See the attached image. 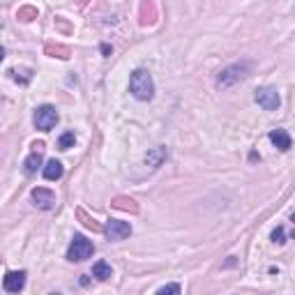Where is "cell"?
Wrapping results in <instances>:
<instances>
[{"label": "cell", "instance_id": "1", "mask_svg": "<svg viewBox=\"0 0 295 295\" xmlns=\"http://www.w3.org/2000/svg\"><path fill=\"white\" fill-rule=\"evenodd\" d=\"M129 92H132L136 99L141 102H150L152 95H155V83H152V76L145 69H136L129 76Z\"/></svg>", "mask_w": 295, "mask_h": 295}, {"label": "cell", "instance_id": "2", "mask_svg": "<svg viewBox=\"0 0 295 295\" xmlns=\"http://www.w3.org/2000/svg\"><path fill=\"white\" fill-rule=\"evenodd\" d=\"M249 67H252L249 62H240V65H231L226 69H222L217 76V85L219 88H231L233 83H238V81H242V78L247 76Z\"/></svg>", "mask_w": 295, "mask_h": 295}, {"label": "cell", "instance_id": "3", "mask_svg": "<svg viewBox=\"0 0 295 295\" xmlns=\"http://www.w3.org/2000/svg\"><path fill=\"white\" fill-rule=\"evenodd\" d=\"M92 252H95V247H92V242L85 238V235H74L72 238V245H69V249H67V259L69 261H85L90 259Z\"/></svg>", "mask_w": 295, "mask_h": 295}, {"label": "cell", "instance_id": "4", "mask_svg": "<svg viewBox=\"0 0 295 295\" xmlns=\"http://www.w3.org/2000/svg\"><path fill=\"white\" fill-rule=\"evenodd\" d=\"M32 122H35L37 129L48 132V129H53L55 122H58V111H55L53 106L44 104V106H39V109L35 111V115H32Z\"/></svg>", "mask_w": 295, "mask_h": 295}, {"label": "cell", "instance_id": "5", "mask_svg": "<svg viewBox=\"0 0 295 295\" xmlns=\"http://www.w3.org/2000/svg\"><path fill=\"white\" fill-rule=\"evenodd\" d=\"M256 104L263 106L265 111H277L282 99H279V92L275 88H259L256 90Z\"/></svg>", "mask_w": 295, "mask_h": 295}, {"label": "cell", "instance_id": "6", "mask_svg": "<svg viewBox=\"0 0 295 295\" xmlns=\"http://www.w3.org/2000/svg\"><path fill=\"white\" fill-rule=\"evenodd\" d=\"M30 199L39 210H51L55 205V194L51 189H46V187H35L30 192Z\"/></svg>", "mask_w": 295, "mask_h": 295}, {"label": "cell", "instance_id": "7", "mask_svg": "<svg viewBox=\"0 0 295 295\" xmlns=\"http://www.w3.org/2000/svg\"><path fill=\"white\" fill-rule=\"evenodd\" d=\"M104 233L109 235V240H125L132 235V226L127 222H120V219H111L104 226Z\"/></svg>", "mask_w": 295, "mask_h": 295}, {"label": "cell", "instance_id": "8", "mask_svg": "<svg viewBox=\"0 0 295 295\" xmlns=\"http://www.w3.org/2000/svg\"><path fill=\"white\" fill-rule=\"evenodd\" d=\"M2 286H5L7 293H18L25 286V272H7L5 279H2Z\"/></svg>", "mask_w": 295, "mask_h": 295}, {"label": "cell", "instance_id": "9", "mask_svg": "<svg viewBox=\"0 0 295 295\" xmlns=\"http://www.w3.org/2000/svg\"><path fill=\"white\" fill-rule=\"evenodd\" d=\"M270 141L277 145L282 152L291 150V136H289L286 129H272V132H270Z\"/></svg>", "mask_w": 295, "mask_h": 295}, {"label": "cell", "instance_id": "10", "mask_svg": "<svg viewBox=\"0 0 295 295\" xmlns=\"http://www.w3.org/2000/svg\"><path fill=\"white\" fill-rule=\"evenodd\" d=\"M155 18H157L155 0H143V2H141V25L155 23Z\"/></svg>", "mask_w": 295, "mask_h": 295}, {"label": "cell", "instance_id": "11", "mask_svg": "<svg viewBox=\"0 0 295 295\" xmlns=\"http://www.w3.org/2000/svg\"><path fill=\"white\" fill-rule=\"evenodd\" d=\"M62 173H65V169H62V164L58 162V159H51V162L44 166V178H46V180H60Z\"/></svg>", "mask_w": 295, "mask_h": 295}, {"label": "cell", "instance_id": "12", "mask_svg": "<svg viewBox=\"0 0 295 295\" xmlns=\"http://www.w3.org/2000/svg\"><path fill=\"white\" fill-rule=\"evenodd\" d=\"M113 208H118V210H127V212H139V205H136V201L134 199H129V196H115L113 199Z\"/></svg>", "mask_w": 295, "mask_h": 295}, {"label": "cell", "instance_id": "13", "mask_svg": "<svg viewBox=\"0 0 295 295\" xmlns=\"http://www.w3.org/2000/svg\"><path fill=\"white\" fill-rule=\"evenodd\" d=\"M111 275H113V270H111V265L106 263V261H97V263L92 265V277H97L99 282L111 279Z\"/></svg>", "mask_w": 295, "mask_h": 295}, {"label": "cell", "instance_id": "14", "mask_svg": "<svg viewBox=\"0 0 295 295\" xmlns=\"http://www.w3.org/2000/svg\"><path fill=\"white\" fill-rule=\"evenodd\" d=\"M44 51H46V55H53V58H62V60H67V58L72 55L69 46H62V44H46V46H44Z\"/></svg>", "mask_w": 295, "mask_h": 295}, {"label": "cell", "instance_id": "15", "mask_svg": "<svg viewBox=\"0 0 295 295\" xmlns=\"http://www.w3.org/2000/svg\"><path fill=\"white\" fill-rule=\"evenodd\" d=\"M76 217L81 219V222H83V226H85V229L95 231V233H104V226H102V224H97L92 217H88V215H85V210H83V208H78V210H76Z\"/></svg>", "mask_w": 295, "mask_h": 295}, {"label": "cell", "instance_id": "16", "mask_svg": "<svg viewBox=\"0 0 295 295\" xmlns=\"http://www.w3.org/2000/svg\"><path fill=\"white\" fill-rule=\"evenodd\" d=\"M39 166H42V152H37V150H35V152H32V155L23 162V169H25V173H35Z\"/></svg>", "mask_w": 295, "mask_h": 295}, {"label": "cell", "instance_id": "17", "mask_svg": "<svg viewBox=\"0 0 295 295\" xmlns=\"http://www.w3.org/2000/svg\"><path fill=\"white\" fill-rule=\"evenodd\" d=\"M164 157H166V152H164L162 148H157V150H152V152L145 155V162L150 164V169H157V166L164 162Z\"/></svg>", "mask_w": 295, "mask_h": 295}, {"label": "cell", "instance_id": "18", "mask_svg": "<svg viewBox=\"0 0 295 295\" xmlns=\"http://www.w3.org/2000/svg\"><path fill=\"white\" fill-rule=\"evenodd\" d=\"M74 141H76L74 132H65L60 139H58V148H60V150H69V148H74Z\"/></svg>", "mask_w": 295, "mask_h": 295}, {"label": "cell", "instance_id": "19", "mask_svg": "<svg viewBox=\"0 0 295 295\" xmlns=\"http://www.w3.org/2000/svg\"><path fill=\"white\" fill-rule=\"evenodd\" d=\"M16 18L18 21H32V18H37V9L35 7H21L16 12Z\"/></svg>", "mask_w": 295, "mask_h": 295}, {"label": "cell", "instance_id": "20", "mask_svg": "<svg viewBox=\"0 0 295 295\" xmlns=\"http://www.w3.org/2000/svg\"><path fill=\"white\" fill-rule=\"evenodd\" d=\"M272 242H275V245H284V242H286V233H284V226H277V229L272 231Z\"/></svg>", "mask_w": 295, "mask_h": 295}, {"label": "cell", "instance_id": "21", "mask_svg": "<svg viewBox=\"0 0 295 295\" xmlns=\"http://www.w3.org/2000/svg\"><path fill=\"white\" fill-rule=\"evenodd\" d=\"M9 74H12L16 81L21 78V83H28V81H30V72H28V69H12Z\"/></svg>", "mask_w": 295, "mask_h": 295}, {"label": "cell", "instance_id": "22", "mask_svg": "<svg viewBox=\"0 0 295 295\" xmlns=\"http://www.w3.org/2000/svg\"><path fill=\"white\" fill-rule=\"evenodd\" d=\"M159 295H166V293H180V286L178 284H169V286H162V289L157 291Z\"/></svg>", "mask_w": 295, "mask_h": 295}, {"label": "cell", "instance_id": "23", "mask_svg": "<svg viewBox=\"0 0 295 295\" xmlns=\"http://www.w3.org/2000/svg\"><path fill=\"white\" fill-rule=\"evenodd\" d=\"M102 53H104V55H109V53H111V46H109V44H102Z\"/></svg>", "mask_w": 295, "mask_h": 295}, {"label": "cell", "instance_id": "24", "mask_svg": "<svg viewBox=\"0 0 295 295\" xmlns=\"http://www.w3.org/2000/svg\"><path fill=\"white\" fill-rule=\"evenodd\" d=\"M2 58H5V48L0 46V62H2Z\"/></svg>", "mask_w": 295, "mask_h": 295}]
</instances>
